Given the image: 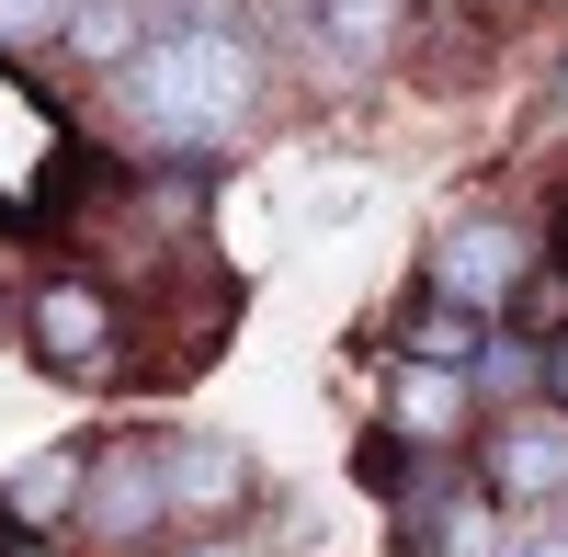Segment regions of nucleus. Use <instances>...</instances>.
Segmentation results:
<instances>
[{
    "instance_id": "nucleus-1",
    "label": "nucleus",
    "mask_w": 568,
    "mask_h": 557,
    "mask_svg": "<svg viewBox=\"0 0 568 557\" xmlns=\"http://www.w3.org/2000/svg\"><path fill=\"white\" fill-rule=\"evenodd\" d=\"M114 91H125V125L149 136V149H227V136L262 114V45L240 23L194 12V23L136 45L114 69Z\"/></svg>"
},
{
    "instance_id": "nucleus-2",
    "label": "nucleus",
    "mask_w": 568,
    "mask_h": 557,
    "mask_svg": "<svg viewBox=\"0 0 568 557\" xmlns=\"http://www.w3.org/2000/svg\"><path fill=\"white\" fill-rule=\"evenodd\" d=\"M524 273H535V240L511 216H466V227H444V251H433V296H455V307H511L524 296Z\"/></svg>"
},
{
    "instance_id": "nucleus-3",
    "label": "nucleus",
    "mask_w": 568,
    "mask_h": 557,
    "mask_svg": "<svg viewBox=\"0 0 568 557\" xmlns=\"http://www.w3.org/2000/svg\"><path fill=\"white\" fill-rule=\"evenodd\" d=\"M149 524H171V467H160V444H114V455H91L80 535H103V546H136Z\"/></svg>"
},
{
    "instance_id": "nucleus-4",
    "label": "nucleus",
    "mask_w": 568,
    "mask_h": 557,
    "mask_svg": "<svg viewBox=\"0 0 568 557\" xmlns=\"http://www.w3.org/2000/svg\"><path fill=\"white\" fill-rule=\"evenodd\" d=\"M34 353L58 364V376H114V353H125V318L103 285H80V273H58V285L34 296Z\"/></svg>"
},
{
    "instance_id": "nucleus-5",
    "label": "nucleus",
    "mask_w": 568,
    "mask_h": 557,
    "mask_svg": "<svg viewBox=\"0 0 568 557\" xmlns=\"http://www.w3.org/2000/svg\"><path fill=\"white\" fill-rule=\"evenodd\" d=\"M80 489H91V455H80V444H45V455L12 467L0 524H12V535H58V524H80Z\"/></svg>"
},
{
    "instance_id": "nucleus-6",
    "label": "nucleus",
    "mask_w": 568,
    "mask_h": 557,
    "mask_svg": "<svg viewBox=\"0 0 568 557\" xmlns=\"http://www.w3.org/2000/svg\"><path fill=\"white\" fill-rule=\"evenodd\" d=\"M568 489V422H500L489 433V500H557Z\"/></svg>"
},
{
    "instance_id": "nucleus-7",
    "label": "nucleus",
    "mask_w": 568,
    "mask_h": 557,
    "mask_svg": "<svg viewBox=\"0 0 568 557\" xmlns=\"http://www.w3.org/2000/svg\"><path fill=\"white\" fill-rule=\"evenodd\" d=\"M160 467H171V524H194V513H227V500L251 489L240 444H216V433H171V444H160Z\"/></svg>"
},
{
    "instance_id": "nucleus-8",
    "label": "nucleus",
    "mask_w": 568,
    "mask_h": 557,
    "mask_svg": "<svg viewBox=\"0 0 568 557\" xmlns=\"http://www.w3.org/2000/svg\"><path fill=\"white\" fill-rule=\"evenodd\" d=\"M387 433H398V444H455V433H466V364L409 353V376H398V398H387Z\"/></svg>"
},
{
    "instance_id": "nucleus-9",
    "label": "nucleus",
    "mask_w": 568,
    "mask_h": 557,
    "mask_svg": "<svg viewBox=\"0 0 568 557\" xmlns=\"http://www.w3.org/2000/svg\"><path fill=\"white\" fill-rule=\"evenodd\" d=\"M136 45H149L136 0H69V58H91V69H125Z\"/></svg>"
},
{
    "instance_id": "nucleus-10",
    "label": "nucleus",
    "mask_w": 568,
    "mask_h": 557,
    "mask_svg": "<svg viewBox=\"0 0 568 557\" xmlns=\"http://www.w3.org/2000/svg\"><path fill=\"white\" fill-rule=\"evenodd\" d=\"M387 34H398V0H329V45H342L353 69L387 58Z\"/></svg>"
},
{
    "instance_id": "nucleus-11",
    "label": "nucleus",
    "mask_w": 568,
    "mask_h": 557,
    "mask_svg": "<svg viewBox=\"0 0 568 557\" xmlns=\"http://www.w3.org/2000/svg\"><path fill=\"white\" fill-rule=\"evenodd\" d=\"M409 353H433V364H478V307L433 296V307H420V331H409Z\"/></svg>"
},
{
    "instance_id": "nucleus-12",
    "label": "nucleus",
    "mask_w": 568,
    "mask_h": 557,
    "mask_svg": "<svg viewBox=\"0 0 568 557\" xmlns=\"http://www.w3.org/2000/svg\"><path fill=\"white\" fill-rule=\"evenodd\" d=\"M69 34V0H0V45H45Z\"/></svg>"
},
{
    "instance_id": "nucleus-13",
    "label": "nucleus",
    "mask_w": 568,
    "mask_h": 557,
    "mask_svg": "<svg viewBox=\"0 0 568 557\" xmlns=\"http://www.w3.org/2000/svg\"><path fill=\"white\" fill-rule=\"evenodd\" d=\"M478 387H489V398H524V387H535V353H524V342H478Z\"/></svg>"
},
{
    "instance_id": "nucleus-14",
    "label": "nucleus",
    "mask_w": 568,
    "mask_h": 557,
    "mask_svg": "<svg viewBox=\"0 0 568 557\" xmlns=\"http://www.w3.org/2000/svg\"><path fill=\"white\" fill-rule=\"evenodd\" d=\"M444 557H511V535H500V513H489V500H478V513H455Z\"/></svg>"
},
{
    "instance_id": "nucleus-15",
    "label": "nucleus",
    "mask_w": 568,
    "mask_h": 557,
    "mask_svg": "<svg viewBox=\"0 0 568 557\" xmlns=\"http://www.w3.org/2000/svg\"><path fill=\"white\" fill-rule=\"evenodd\" d=\"M182 557H262V546H240V535H205V546H182Z\"/></svg>"
},
{
    "instance_id": "nucleus-16",
    "label": "nucleus",
    "mask_w": 568,
    "mask_h": 557,
    "mask_svg": "<svg viewBox=\"0 0 568 557\" xmlns=\"http://www.w3.org/2000/svg\"><path fill=\"white\" fill-rule=\"evenodd\" d=\"M546 387H557V409H568V331H557V353H546Z\"/></svg>"
},
{
    "instance_id": "nucleus-17",
    "label": "nucleus",
    "mask_w": 568,
    "mask_h": 557,
    "mask_svg": "<svg viewBox=\"0 0 568 557\" xmlns=\"http://www.w3.org/2000/svg\"><path fill=\"white\" fill-rule=\"evenodd\" d=\"M511 557H568V535H511Z\"/></svg>"
},
{
    "instance_id": "nucleus-18",
    "label": "nucleus",
    "mask_w": 568,
    "mask_h": 557,
    "mask_svg": "<svg viewBox=\"0 0 568 557\" xmlns=\"http://www.w3.org/2000/svg\"><path fill=\"white\" fill-rule=\"evenodd\" d=\"M557 114H568V80H557Z\"/></svg>"
},
{
    "instance_id": "nucleus-19",
    "label": "nucleus",
    "mask_w": 568,
    "mask_h": 557,
    "mask_svg": "<svg viewBox=\"0 0 568 557\" xmlns=\"http://www.w3.org/2000/svg\"><path fill=\"white\" fill-rule=\"evenodd\" d=\"M557 513H568V489H557Z\"/></svg>"
},
{
    "instance_id": "nucleus-20",
    "label": "nucleus",
    "mask_w": 568,
    "mask_h": 557,
    "mask_svg": "<svg viewBox=\"0 0 568 557\" xmlns=\"http://www.w3.org/2000/svg\"><path fill=\"white\" fill-rule=\"evenodd\" d=\"M23 557H34V546H23Z\"/></svg>"
}]
</instances>
